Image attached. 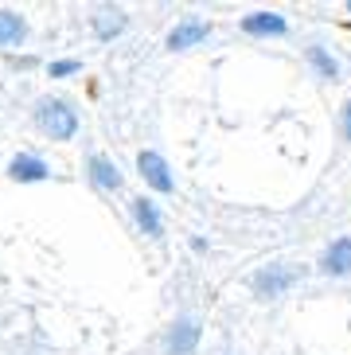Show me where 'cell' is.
I'll use <instances>...</instances> for the list:
<instances>
[{"mask_svg":"<svg viewBox=\"0 0 351 355\" xmlns=\"http://www.w3.org/2000/svg\"><path fill=\"white\" fill-rule=\"evenodd\" d=\"M35 125L51 137V141H71V137L78 133V114H74L62 98H43V102L35 105Z\"/></svg>","mask_w":351,"mask_h":355,"instance_id":"1","label":"cell"},{"mask_svg":"<svg viewBox=\"0 0 351 355\" xmlns=\"http://www.w3.org/2000/svg\"><path fill=\"white\" fill-rule=\"evenodd\" d=\"M137 168H141V176L148 180V188H156L160 196H168V191L176 188L172 168H168V160L160 157V153H141V157H137Z\"/></svg>","mask_w":351,"mask_h":355,"instance_id":"2","label":"cell"},{"mask_svg":"<svg viewBox=\"0 0 351 355\" xmlns=\"http://www.w3.org/2000/svg\"><path fill=\"white\" fill-rule=\"evenodd\" d=\"M196 344H199V324L191 320V316H180V320L168 328V340H164L168 355H191Z\"/></svg>","mask_w":351,"mask_h":355,"instance_id":"3","label":"cell"},{"mask_svg":"<svg viewBox=\"0 0 351 355\" xmlns=\"http://www.w3.org/2000/svg\"><path fill=\"white\" fill-rule=\"evenodd\" d=\"M207 20H196V16H187V20H180L172 28V35H168V47L172 51H187V47H196V43H203L207 40Z\"/></svg>","mask_w":351,"mask_h":355,"instance_id":"4","label":"cell"},{"mask_svg":"<svg viewBox=\"0 0 351 355\" xmlns=\"http://www.w3.org/2000/svg\"><path fill=\"white\" fill-rule=\"evenodd\" d=\"M289 285H293V270H289V266H269V270H262L258 277H254L258 297H281Z\"/></svg>","mask_w":351,"mask_h":355,"instance_id":"5","label":"cell"},{"mask_svg":"<svg viewBox=\"0 0 351 355\" xmlns=\"http://www.w3.org/2000/svg\"><path fill=\"white\" fill-rule=\"evenodd\" d=\"M320 270L332 273V277H343V273H351V239H336L324 250L320 258Z\"/></svg>","mask_w":351,"mask_h":355,"instance_id":"6","label":"cell"},{"mask_svg":"<svg viewBox=\"0 0 351 355\" xmlns=\"http://www.w3.org/2000/svg\"><path fill=\"white\" fill-rule=\"evenodd\" d=\"M285 16H277V12H254V16H246L242 20V32L246 35H285Z\"/></svg>","mask_w":351,"mask_h":355,"instance_id":"7","label":"cell"},{"mask_svg":"<svg viewBox=\"0 0 351 355\" xmlns=\"http://www.w3.org/2000/svg\"><path fill=\"white\" fill-rule=\"evenodd\" d=\"M8 176L20 180V184H35V180H47V164H43L40 157H28V153H20V157H12Z\"/></svg>","mask_w":351,"mask_h":355,"instance_id":"8","label":"cell"},{"mask_svg":"<svg viewBox=\"0 0 351 355\" xmlns=\"http://www.w3.org/2000/svg\"><path fill=\"white\" fill-rule=\"evenodd\" d=\"M90 176L98 188H121V172H117V164L110 157H90Z\"/></svg>","mask_w":351,"mask_h":355,"instance_id":"9","label":"cell"},{"mask_svg":"<svg viewBox=\"0 0 351 355\" xmlns=\"http://www.w3.org/2000/svg\"><path fill=\"white\" fill-rule=\"evenodd\" d=\"M133 215H137V223H141V230L145 234H160V215H156V207L148 203V199H133Z\"/></svg>","mask_w":351,"mask_h":355,"instance_id":"10","label":"cell"},{"mask_svg":"<svg viewBox=\"0 0 351 355\" xmlns=\"http://www.w3.org/2000/svg\"><path fill=\"white\" fill-rule=\"evenodd\" d=\"M121 28H125L121 12H98V16H94V32H98V40H114Z\"/></svg>","mask_w":351,"mask_h":355,"instance_id":"11","label":"cell"},{"mask_svg":"<svg viewBox=\"0 0 351 355\" xmlns=\"http://www.w3.org/2000/svg\"><path fill=\"white\" fill-rule=\"evenodd\" d=\"M24 40V20L16 12H0V43H16Z\"/></svg>","mask_w":351,"mask_h":355,"instance_id":"12","label":"cell"},{"mask_svg":"<svg viewBox=\"0 0 351 355\" xmlns=\"http://www.w3.org/2000/svg\"><path fill=\"white\" fill-rule=\"evenodd\" d=\"M309 59H312V67H316L324 78H336V74H340V63H336L324 47H309Z\"/></svg>","mask_w":351,"mask_h":355,"instance_id":"13","label":"cell"},{"mask_svg":"<svg viewBox=\"0 0 351 355\" xmlns=\"http://www.w3.org/2000/svg\"><path fill=\"white\" fill-rule=\"evenodd\" d=\"M71 71H78V63L74 59H62V63H51V74L59 78V74H71Z\"/></svg>","mask_w":351,"mask_h":355,"instance_id":"14","label":"cell"},{"mask_svg":"<svg viewBox=\"0 0 351 355\" xmlns=\"http://www.w3.org/2000/svg\"><path fill=\"white\" fill-rule=\"evenodd\" d=\"M343 133H348V141H351V102L343 105Z\"/></svg>","mask_w":351,"mask_h":355,"instance_id":"15","label":"cell"},{"mask_svg":"<svg viewBox=\"0 0 351 355\" xmlns=\"http://www.w3.org/2000/svg\"><path fill=\"white\" fill-rule=\"evenodd\" d=\"M348 8H351V4H348Z\"/></svg>","mask_w":351,"mask_h":355,"instance_id":"16","label":"cell"}]
</instances>
